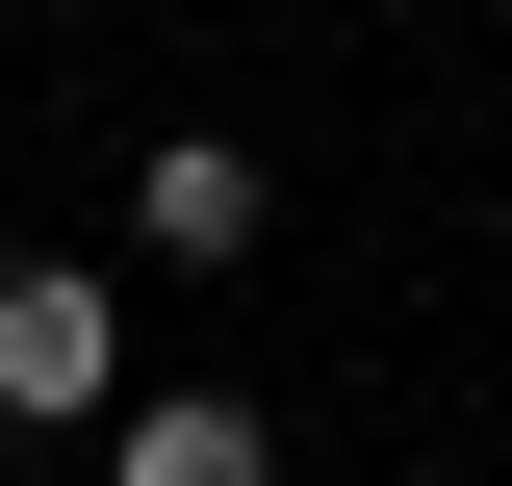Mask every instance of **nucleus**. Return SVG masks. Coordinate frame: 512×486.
Instances as JSON below:
<instances>
[{
  "mask_svg": "<svg viewBox=\"0 0 512 486\" xmlns=\"http://www.w3.org/2000/svg\"><path fill=\"white\" fill-rule=\"evenodd\" d=\"M0 410H26V435H103V410H128V307L77 282V256L0 282Z\"/></svg>",
  "mask_w": 512,
  "mask_h": 486,
  "instance_id": "obj_1",
  "label": "nucleus"
},
{
  "mask_svg": "<svg viewBox=\"0 0 512 486\" xmlns=\"http://www.w3.org/2000/svg\"><path fill=\"white\" fill-rule=\"evenodd\" d=\"M103 486H282V435L231 384H154V410H103Z\"/></svg>",
  "mask_w": 512,
  "mask_h": 486,
  "instance_id": "obj_2",
  "label": "nucleus"
},
{
  "mask_svg": "<svg viewBox=\"0 0 512 486\" xmlns=\"http://www.w3.org/2000/svg\"><path fill=\"white\" fill-rule=\"evenodd\" d=\"M154 256H256V154H154Z\"/></svg>",
  "mask_w": 512,
  "mask_h": 486,
  "instance_id": "obj_3",
  "label": "nucleus"
}]
</instances>
